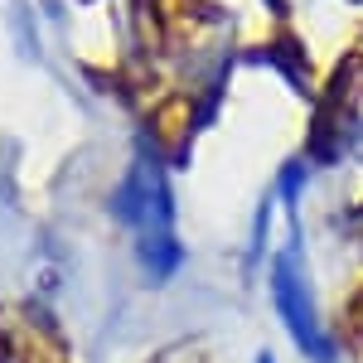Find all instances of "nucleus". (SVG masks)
I'll return each mask as SVG.
<instances>
[{
  "instance_id": "nucleus-1",
  "label": "nucleus",
  "mask_w": 363,
  "mask_h": 363,
  "mask_svg": "<svg viewBox=\"0 0 363 363\" xmlns=\"http://www.w3.org/2000/svg\"><path fill=\"white\" fill-rule=\"evenodd\" d=\"M281 315L296 330V339L310 349L315 344V315H310V301H306V291H301V281L286 277V272H281Z\"/></svg>"
}]
</instances>
